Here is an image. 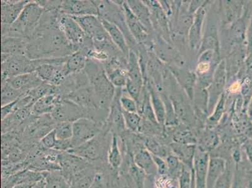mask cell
I'll return each instance as SVG.
<instances>
[{
    "label": "cell",
    "mask_w": 252,
    "mask_h": 188,
    "mask_svg": "<svg viewBox=\"0 0 252 188\" xmlns=\"http://www.w3.org/2000/svg\"><path fill=\"white\" fill-rule=\"evenodd\" d=\"M107 164L114 171L118 172L123 161V155L119 143V137L115 133H112L111 145L107 153Z\"/></svg>",
    "instance_id": "603a6c76"
},
{
    "label": "cell",
    "mask_w": 252,
    "mask_h": 188,
    "mask_svg": "<svg viewBox=\"0 0 252 188\" xmlns=\"http://www.w3.org/2000/svg\"><path fill=\"white\" fill-rule=\"evenodd\" d=\"M217 39L212 36H208L205 38L201 45V51H207V50H214L217 49Z\"/></svg>",
    "instance_id": "681fc988"
},
{
    "label": "cell",
    "mask_w": 252,
    "mask_h": 188,
    "mask_svg": "<svg viewBox=\"0 0 252 188\" xmlns=\"http://www.w3.org/2000/svg\"><path fill=\"white\" fill-rule=\"evenodd\" d=\"M44 12V9L36 1H29L15 22L10 26L1 24V38L10 36L29 40Z\"/></svg>",
    "instance_id": "3957f363"
},
{
    "label": "cell",
    "mask_w": 252,
    "mask_h": 188,
    "mask_svg": "<svg viewBox=\"0 0 252 188\" xmlns=\"http://www.w3.org/2000/svg\"><path fill=\"white\" fill-rule=\"evenodd\" d=\"M233 180H234V173L231 170L230 165L227 164L225 170L218 179L214 188H231Z\"/></svg>",
    "instance_id": "f35d334b"
},
{
    "label": "cell",
    "mask_w": 252,
    "mask_h": 188,
    "mask_svg": "<svg viewBox=\"0 0 252 188\" xmlns=\"http://www.w3.org/2000/svg\"><path fill=\"white\" fill-rule=\"evenodd\" d=\"M144 147L150 151L151 155L166 159L169 155L172 154L171 148L163 145L157 140L148 137L144 140Z\"/></svg>",
    "instance_id": "1f68e13d"
},
{
    "label": "cell",
    "mask_w": 252,
    "mask_h": 188,
    "mask_svg": "<svg viewBox=\"0 0 252 188\" xmlns=\"http://www.w3.org/2000/svg\"><path fill=\"white\" fill-rule=\"evenodd\" d=\"M94 3L97 8L98 17L118 26L125 35L129 48L130 45L133 46L136 41L130 33L126 24L123 4L119 5L111 0H94Z\"/></svg>",
    "instance_id": "8992f818"
},
{
    "label": "cell",
    "mask_w": 252,
    "mask_h": 188,
    "mask_svg": "<svg viewBox=\"0 0 252 188\" xmlns=\"http://www.w3.org/2000/svg\"><path fill=\"white\" fill-rule=\"evenodd\" d=\"M245 184H246V188H252V169H250L247 172Z\"/></svg>",
    "instance_id": "f5cc1de1"
},
{
    "label": "cell",
    "mask_w": 252,
    "mask_h": 188,
    "mask_svg": "<svg viewBox=\"0 0 252 188\" xmlns=\"http://www.w3.org/2000/svg\"><path fill=\"white\" fill-rule=\"evenodd\" d=\"M88 61V56L82 50H79L68 56L66 61V67L69 74L84 70Z\"/></svg>",
    "instance_id": "f1b7e54d"
},
{
    "label": "cell",
    "mask_w": 252,
    "mask_h": 188,
    "mask_svg": "<svg viewBox=\"0 0 252 188\" xmlns=\"http://www.w3.org/2000/svg\"><path fill=\"white\" fill-rule=\"evenodd\" d=\"M219 144V139L215 132L208 131L205 132L200 140L198 148L206 153L214 150Z\"/></svg>",
    "instance_id": "836d02e7"
},
{
    "label": "cell",
    "mask_w": 252,
    "mask_h": 188,
    "mask_svg": "<svg viewBox=\"0 0 252 188\" xmlns=\"http://www.w3.org/2000/svg\"><path fill=\"white\" fill-rule=\"evenodd\" d=\"M56 123L71 122L87 118V114L82 107L66 98H62L51 114Z\"/></svg>",
    "instance_id": "9c48e42d"
},
{
    "label": "cell",
    "mask_w": 252,
    "mask_h": 188,
    "mask_svg": "<svg viewBox=\"0 0 252 188\" xmlns=\"http://www.w3.org/2000/svg\"><path fill=\"white\" fill-rule=\"evenodd\" d=\"M119 188H127V187H126V188H125V187H119Z\"/></svg>",
    "instance_id": "6f0895ef"
},
{
    "label": "cell",
    "mask_w": 252,
    "mask_h": 188,
    "mask_svg": "<svg viewBox=\"0 0 252 188\" xmlns=\"http://www.w3.org/2000/svg\"><path fill=\"white\" fill-rule=\"evenodd\" d=\"M121 89H116L115 96L110 107L106 125L112 133H115L119 137H122L126 132L123 109L120 103Z\"/></svg>",
    "instance_id": "30bf717a"
},
{
    "label": "cell",
    "mask_w": 252,
    "mask_h": 188,
    "mask_svg": "<svg viewBox=\"0 0 252 188\" xmlns=\"http://www.w3.org/2000/svg\"><path fill=\"white\" fill-rule=\"evenodd\" d=\"M128 78L140 86H143V73L142 72L138 57L133 50H130L127 58Z\"/></svg>",
    "instance_id": "4316f807"
},
{
    "label": "cell",
    "mask_w": 252,
    "mask_h": 188,
    "mask_svg": "<svg viewBox=\"0 0 252 188\" xmlns=\"http://www.w3.org/2000/svg\"></svg>",
    "instance_id": "680465c9"
},
{
    "label": "cell",
    "mask_w": 252,
    "mask_h": 188,
    "mask_svg": "<svg viewBox=\"0 0 252 188\" xmlns=\"http://www.w3.org/2000/svg\"><path fill=\"white\" fill-rule=\"evenodd\" d=\"M45 11H55L61 10L63 1H47V0H40L36 1Z\"/></svg>",
    "instance_id": "f6af8a7d"
},
{
    "label": "cell",
    "mask_w": 252,
    "mask_h": 188,
    "mask_svg": "<svg viewBox=\"0 0 252 188\" xmlns=\"http://www.w3.org/2000/svg\"><path fill=\"white\" fill-rule=\"evenodd\" d=\"M1 4V24L12 25L19 17L25 6L29 1L27 0H2Z\"/></svg>",
    "instance_id": "5bb4252c"
},
{
    "label": "cell",
    "mask_w": 252,
    "mask_h": 188,
    "mask_svg": "<svg viewBox=\"0 0 252 188\" xmlns=\"http://www.w3.org/2000/svg\"><path fill=\"white\" fill-rule=\"evenodd\" d=\"M205 10L203 7L198 9L196 13L193 24L190 27L189 31V42L190 47L195 49L200 45L201 36V29L205 18Z\"/></svg>",
    "instance_id": "484cf974"
},
{
    "label": "cell",
    "mask_w": 252,
    "mask_h": 188,
    "mask_svg": "<svg viewBox=\"0 0 252 188\" xmlns=\"http://www.w3.org/2000/svg\"><path fill=\"white\" fill-rule=\"evenodd\" d=\"M178 188H195L193 171L183 164L182 173L178 180Z\"/></svg>",
    "instance_id": "8d00e7d4"
},
{
    "label": "cell",
    "mask_w": 252,
    "mask_h": 188,
    "mask_svg": "<svg viewBox=\"0 0 252 188\" xmlns=\"http://www.w3.org/2000/svg\"><path fill=\"white\" fill-rule=\"evenodd\" d=\"M123 8L124 12H125L126 24H127L130 33H131L136 42H143L147 38L148 31L130 10L127 1L124 2Z\"/></svg>",
    "instance_id": "2e32d148"
},
{
    "label": "cell",
    "mask_w": 252,
    "mask_h": 188,
    "mask_svg": "<svg viewBox=\"0 0 252 188\" xmlns=\"http://www.w3.org/2000/svg\"><path fill=\"white\" fill-rule=\"evenodd\" d=\"M105 125L87 118L75 121L73 123V149L94 138L102 131Z\"/></svg>",
    "instance_id": "ba28073f"
},
{
    "label": "cell",
    "mask_w": 252,
    "mask_h": 188,
    "mask_svg": "<svg viewBox=\"0 0 252 188\" xmlns=\"http://www.w3.org/2000/svg\"><path fill=\"white\" fill-rule=\"evenodd\" d=\"M27 39L18 37L1 38V54L9 56L26 55Z\"/></svg>",
    "instance_id": "44dd1931"
},
{
    "label": "cell",
    "mask_w": 252,
    "mask_h": 188,
    "mask_svg": "<svg viewBox=\"0 0 252 188\" xmlns=\"http://www.w3.org/2000/svg\"><path fill=\"white\" fill-rule=\"evenodd\" d=\"M17 100H15L14 102L10 103V104L3 105V106H1V120L5 119L6 117L10 116V114L13 113V112H15L16 104H17Z\"/></svg>",
    "instance_id": "f907efd6"
},
{
    "label": "cell",
    "mask_w": 252,
    "mask_h": 188,
    "mask_svg": "<svg viewBox=\"0 0 252 188\" xmlns=\"http://www.w3.org/2000/svg\"><path fill=\"white\" fill-rule=\"evenodd\" d=\"M72 139L67 140L57 139V143L54 150L59 151V152H68V151L72 150Z\"/></svg>",
    "instance_id": "c3c4849f"
},
{
    "label": "cell",
    "mask_w": 252,
    "mask_h": 188,
    "mask_svg": "<svg viewBox=\"0 0 252 188\" xmlns=\"http://www.w3.org/2000/svg\"><path fill=\"white\" fill-rule=\"evenodd\" d=\"M127 92L121 89L120 97V103L124 111L129 112H137L138 113V105L132 97H130L129 94L126 95Z\"/></svg>",
    "instance_id": "ab89813d"
},
{
    "label": "cell",
    "mask_w": 252,
    "mask_h": 188,
    "mask_svg": "<svg viewBox=\"0 0 252 188\" xmlns=\"http://www.w3.org/2000/svg\"><path fill=\"white\" fill-rule=\"evenodd\" d=\"M209 159V153L201 151L197 147L193 165L195 188H207V171Z\"/></svg>",
    "instance_id": "4fadbf2b"
},
{
    "label": "cell",
    "mask_w": 252,
    "mask_h": 188,
    "mask_svg": "<svg viewBox=\"0 0 252 188\" xmlns=\"http://www.w3.org/2000/svg\"><path fill=\"white\" fill-rule=\"evenodd\" d=\"M60 11H45L27 42L26 56L32 60L61 58L75 52L58 25Z\"/></svg>",
    "instance_id": "6da1fadb"
},
{
    "label": "cell",
    "mask_w": 252,
    "mask_h": 188,
    "mask_svg": "<svg viewBox=\"0 0 252 188\" xmlns=\"http://www.w3.org/2000/svg\"><path fill=\"white\" fill-rule=\"evenodd\" d=\"M4 82H7L13 88L25 94H28L43 82L36 72L24 73L11 77Z\"/></svg>",
    "instance_id": "9a60e30c"
},
{
    "label": "cell",
    "mask_w": 252,
    "mask_h": 188,
    "mask_svg": "<svg viewBox=\"0 0 252 188\" xmlns=\"http://www.w3.org/2000/svg\"><path fill=\"white\" fill-rule=\"evenodd\" d=\"M224 103V98L223 95L221 97V99L220 100L214 114L208 119V124H209L210 125H215V124H217L218 121L220 119L223 112Z\"/></svg>",
    "instance_id": "7dc6e473"
},
{
    "label": "cell",
    "mask_w": 252,
    "mask_h": 188,
    "mask_svg": "<svg viewBox=\"0 0 252 188\" xmlns=\"http://www.w3.org/2000/svg\"><path fill=\"white\" fill-rule=\"evenodd\" d=\"M165 160L168 166V176L173 180L178 181L179 176L182 173L183 164L173 153L169 155Z\"/></svg>",
    "instance_id": "e575fe53"
},
{
    "label": "cell",
    "mask_w": 252,
    "mask_h": 188,
    "mask_svg": "<svg viewBox=\"0 0 252 188\" xmlns=\"http://www.w3.org/2000/svg\"><path fill=\"white\" fill-rule=\"evenodd\" d=\"M148 90L150 93L151 104L158 123L160 125H164L166 123V118L164 103L151 84L148 85Z\"/></svg>",
    "instance_id": "83f0119b"
},
{
    "label": "cell",
    "mask_w": 252,
    "mask_h": 188,
    "mask_svg": "<svg viewBox=\"0 0 252 188\" xmlns=\"http://www.w3.org/2000/svg\"><path fill=\"white\" fill-rule=\"evenodd\" d=\"M199 2H200V1H193V3H191L192 4V6H190V8H189V12L190 13H192V12H194V11H196L197 10V9H199V8H200V6H201V3H199Z\"/></svg>",
    "instance_id": "11a10c76"
},
{
    "label": "cell",
    "mask_w": 252,
    "mask_h": 188,
    "mask_svg": "<svg viewBox=\"0 0 252 188\" xmlns=\"http://www.w3.org/2000/svg\"><path fill=\"white\" fill-rule=\"evenodd\" d=\"M63 97L59 94H49L39 98L32 108L33 116H41L51 114Z\"/></svg>",
    "instance_id": "ac0fdd59"
},
{
    "label": "cell",
    "mask_w": 252,
    "mask_h": 188,
    "mask_svg": "<svg viewBox=\"0 0 252 188\" xmlns=\"http://www.w3.org/2000/svg\"><path fill=\"white\" fill-rule=\"evenodd\" d=\"M58 25L68 42L74 48L75 52L82 50L87 54L94 48L93 39L86 35L79 24L70 16L60 12Z\"/></svg>",
    "instance_id": "5b68a950"
},
{
    "label": "cell",
    "mask_w": 252,
    "mask_h": 188,
    "mask_svg": "<svg viewBox=\"0 0 252 188\" xmlns=\"http://www.w3.org/2000/svg\"><path fill=\"white\" fill-rule=\"evenodd\" d=\"M46 182L45 188H69L61 170L42 171Z\"/></svg>",
    "instance_id": "f546056e"
},
{
    "label": "cell",
    "mask_w": 252,
    "mask_h": 188,
    "mask_svg": "<svg viewBox=\"0 0 252 188\" xmlns=\"http://www.w3.org/2000/svg\"><path fill=\"white\" fill-rule=\"evenodd\" d=\"M46 188V182L45 178H43L42 180L38 181L36 184L32 188Z\"/></svg>",
    "instance_id": "9f6ffc18"
},
{
    "label": "cell",
    "mask_w": 252,
    "mask_h": 188,
    "mask_svg": "<svg viewBox=\"0 0 252 188\" xmlns=\"http://www.w3.org/2000/svg\"><path fill=\"white\" fill-rule=\"evenodd\" d=\"M196 148V144H182L175 143H172L170 145L172 153L179 158L183 164L189 167L192 171L194 169V159Z\"/></svg>",
    "instance_id": "ffe728a7"
},
{
    "label": "cell",
    "mask_w": 252,
    "mask_h": 188,
    "mask_svg": "<svg viewBox=\"0 0 252 188\" xmlns=\"http://www.w3.org/2000/svg\"><path fill=\"white\" fill-rule=\"evenodd\" d=\"M97 169L95 165L90 166L75 174L70 183V188H89L94 179Z\"/></svg>",
    "instance_id": "cb8c5ba5"
},
{
    "label": "cell",
    "mask_w": 252,
    "mask_h": 188,
    "mask_svg": "<svg viewBox=\"0 0 252 188\" xmlns=\"http://www.w3.org/2000/svg\"><path fill=\"white\" fill-rule=\"evenodd\" d=\"M247 42H248V48L249 51L252 52V18L250 24L248 31H247Z\"/></svg>",
    "instance_id": "816d5d0a"
},
{
    "label": "cell",
    "mask_w": 252,
    "mask_h": 188,
    "mask_svg": "<svg viewBox=\"0 0 252 188\" xmlns=\"http://www.w3.org/2000/svg\"><path fill=\"white\" fill-rule=\"evenodd\" d=\"M42 63V60H32L26 55H16L1 62V82L11 77L35 72Z\"/></svg>",
    "instance_id": "52a82bcc"
},
{
    "label": "cell",
    "mask_w": 252,
    "mask_h": 188,
    "mask_svg": "<svg viewBox=\"0 0 252 188\" xmlns=\"http://www.w3.org/2000/svg\"><path fill=\"white\" fill-rule=\"evenodd\" d=\"M134 161L136 166L147 176L157 174V169L154 160L150 151L143 146L135 151L133 154Z\"/></svg>",
    "instance_id": "d6986e66"
},
{
    "label": "cell",
    "mask_w": 252,
    "mask_h": 188,
    "mask_svg": "<svg viewBox=\"0 0 252 188\" xmlns=\"http://www.w3.org/2000/svg\"><path fill=\"white\" fill-rule=\"evenodd\" d=\"M231 36L236 43H241L245 37V24L244 20L238 19L231 27Z\"/></svg>",
    "instance_id": "60d3db41"
},
{
    "label": "cell",
    "mask_w": 252,
    "mask_h": 188,
    "mask_svg": "<svg viewBox=\"0 0 252 188\" xmlns=\"http://www.w3.org/2000/svg\"><path fill=\"white\" fill-rule=\"evenodd\" d=\"M36 184L34 183H23L14 186L12 188H32Z\"/></svg>",
    "instance_id": "db71d44e"
},
{
    "label": "cell",
    "mask_w": 252,
    "mask_h": 188,
    "mask_svg": "<svg viewBox=\"0 0 252 188\" xmlns=\"http://www.w3.org/2000/svg\"><path fill=\"white\" fill-rule=\"evenodd\" d=\"M100 20H101L103 26L107 33H108L112 42L128 58L130 49L123 31L116 25L112 24L107 20L102 19V18H100Z\"/></svg>",
    "instance_id": "e0dca14e"
},
{
    "label": "cell",
    "mask_w": 252,
    "mask_h": 188,
    "mask_svg": "<svg viewBox=\"0 0 252 188\" xmlns=\"http://www.w3.org/2000/svg\"><path fill=\"white\" fill-rule=\"evenodd\" d=\"M152 157L157 167V174L160 176L168 175V166H167L166 160L157 156L152 155Z\"/></svg>",
    "instance_id": "bcb514c9"
},
{
    "label": "cell",
    "mask_w": 252,
    "mask_h": 188,
    "mask_svg": "<svg viewBox=\"0 0 252 188\" xmlns=\"http://www.w3.org/2000/svg\"><path fill=\"white\" fill-rule=\"evenodd\" d=\"M57 138L55 129L50 132L40 140V143L47 150H54L57 143Z\"/></svg>",
    "instance_id": "ee69618b"
},
{
    "label": "cell",
    "mask_w": 252,
    "mask_h": 188,
    "mask_svg": "<svg viewBox=\"0 0 252 188\" xmlns=\"http://www.w3.org/2000/svg\"><path fill=\"white\" fill-rule=\"evenodd\" d=\"M112 137V133L105 123L104 129L94 138L68 152L91 163L107 162V153L111 145Z\"/></svg>",
    "instance_id": "277c9868"
},
{
    "label": "cell",
    "mask_w": 252,
    "mask_h": 188,
    "mask_svg": "<svg viewBox=\"0 0 252 188\" xmlns=\"http://www.w3.org/2000/svg\"><path fill=\"white\" fill-rule=\"evenodd\" d=\"M81 26L85 33L93 39V42H97L109 37L102 24L101 20L98 16L88 15L82 17H72Z\"/></svg>",
    "instance_id": "8fae6325"
},
{
    "label": "cell",
    "mask_w": 252,
    "mask_h": 188,
    "mask_svg": "<svg viewBox=\"0 0 252 188\" xmlns=\"http://www.w3.org/2000/svg\"><path fill=\"white\" fill-rule=\"evenodd\" d=\"M84 71L94 93L98 111L108 118L110 107L116 94V87L107 77L102 63L88 59Z\"/></svg>",
    "instance_id": "7a4b0ae2"
},
{
    "label": "cell",
    "mask_w": 252,
    "mask_h": 188,
    "mask_svg": "<svg viewBox=\"0 0 252 188\" xmlns=\"http://www.w3.org/2000/svg\"><path fill=\"white\" fill-rule=\"evenodd\" d=\"M228 162L221 157H210L207 171V188H214L218 179L223 174Z\"/></svg>",
    "instance_id": "7402d4cb"
},
{
    "label": "cell",
    "mask_w": 252,
    "mask_h": 188,
    "mask_svg": "<svg viewBox=\"0 0 252 188\" xmlns=\"http://www.w3.org/2000/svg\"><path fill=\"white\" fill-rule=\"evenodd\" d=\"M178 181L173 180L168 175L160 176L157 174L155 179V188H178L176 183Z\"/></svg>",
    "instance_id": "7bdbcfd3"
},
{
    "label": "cell",
    "mask_w": 252,
    "mask_h": 188,
    "mask_svg": "<svg viewBox=\"0 0 252 188\" xmlns=\"http://www.w3.org/2000/svg\"><path fill=\"white\" fill-rule=\"evenodd\" d=\"M127 1L128 6L136 16L139 21L143 25L146 31H148L151 29V14L148 6L143 1L138 0H129Z\"/></svg>",
    "instance_id": "d4e9b609"
},
{
    "label": "cell",
    "mask_w": 252,
    "mask_h": 188,
    "mask_svg": "<svg viewBox=\"0 0 252 188\" xmlns=\"http://www.w3.org/2000/svg\"><path fill=\"white\" fill-rule=\"evenodd\" d=\"M123 115L126 129L131 132H139L143 121L142 117L137 112H129L124 110Z\"/></svg>",
    "instance_id": "d590c367"
},
{
    "label": "cell",
    "mask_w": 252,
    "mask_h": 188,
    "mask_svg": "<svg viewBox=\"0 0 252 188\" xmlns=\"http://www.w3.org/2000/svg\"><path fill=\"white\" fill-rule=\"evenodd\" d=\"M55 131L58 140H67L72 138L73 123L60 122L57 123Z\"/></svg>",
    "instance_id": "74e56055"
},
{
    "label": "cell",
    "mask_w": 252,
    "mask_h": 188,
    "mask_svg": "<svg viewBox=\"0 0 252 188\" xmlns=\"http://www.w3.org/2000/svg\"><path fill=\"white\" fill-rule=\"evenodd\" d=\"M25 94L13 88L7 82H1V106L15 101Z\"/></svg>",
    "instance_id": "d6a6232c"
},
{
    "label": "cell",
    "mask_w": 252,
    "mask_h": 188,
    "mask_svg": "<svg viewBox=\"0 0 252 188\" xmlns=\"http://www.w3.org/2000/svg\"><path fill=\"white\" fill-rule=\"evenodd\" d=\"M126 91L129 94L130 97L137 102L138 105L141 99V94L143 92V86L135 83L128 78L127 84L126 86Z\"/></svg>",
    "instance_id": "b9f144b4"
},
{
    "label": "cell",
    "mask_w": 252,
    "mask_h": 188,
    "mask_svg": "<svg viewBox=\"0 0 252 188\" xmlns=\"http://www.w3.org/2000/svg\"><path fill=\"white\" fill-rule=\"evenodd\" d=\"M226 78H227L226 65L225 62L223 61L220 63L215 72L212 84L213 93L215 94L221 93L225 86Z\"/></svg>",
    "instance_id": "4dcf8cb0"
},
{
    "label": "cell",
    "mask_w": 252,
    "mask_h": 188,
    "mask_svg": "<svg viewBox=\"0 0 252 188\" xmlns=\"http://www.w3.org/2000/svg\"><path fill=\"white\" fill-rule=\"evenodd\" d=\"M60 12L70 17L98 16L97 8L91 0H63Z\"/></svg>",
    "instance_id": "7c38bea8"
}]
</instances>
